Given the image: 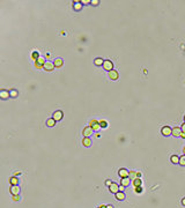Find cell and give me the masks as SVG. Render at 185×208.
I'll return each instance as SVG.
<instances>
[{
  "label": "cell",
  "instance_id": "obj_11",
  "mask_svg": "<svg viewBox=\"0 0 185 208\" xmlns=\"http://www.w3.org/2000/svg\"><path fill=\"white\" fill-rule=\"evenodd\" d=\"M53 65H54L56 68H60V67H63V65H64V60H63L61 58H56L54 61H53Z\"/></svg>",
  "mask_w": 185,
  "mask_h": 208
},
{
  "label": "cell",
  "instance_id": "obj_37",
  "mask_svg": "<svg viewBox=\"0 0 185 208\" xmlns=\"http://www.w3.org/2000/svg\"><path fill=\"white\" fill-rule=\"evenodd\" d=\"M181 138H182V139H185V132H182Z\"/></svg>",
  "mask_w": 185,
  "mask_h": 208
},
{
  "label": "cell",
  "instance_id": "obj_2",
  "mask_svg": "<svg viewBox=\"0 0 185 208\" xmlns=\"http://www.w3.org/2000/svg\"><path fill=\"white\" fill-rule=\"evenodd\" d=\"M82 134H83V138H90L91 134H94V129L91 128L90 126H87V127L83 128Z\"/></svg>",
  "mask_w": 185,
  "mask_h": 208
},
{
  "label": "cell",
  "instance_id": "obj_41",
  "mask_svg": "<svg viewBox=\"0 0 185 208\" xmlns=\"http://www.w3.org/2000/svg\"><path fill=\"white\" fill-rule=\"evenodd\" d=\"M183 153H184V155H185V147H184V149H183Z\"/></svg>",
  "mask_w": 185,
  "mask_h": 208
},
{
  "label": "cell",
  "instance_id": "obj_9",
  "mask_svg": "<svg viewBox=\"0 0 185 208\" xmlns=\"http://www.w3.org/2000/svg\"><path fill=\"white\" fill-rule=\"evenodd\" d=\"M11 194H12V195H19V194H20L19 185H12L11 186Z\"/></svg>",
  "mask_w": 185,
  "mask_h": 208
},
{
  "label": "cell",
  "instance_id": "obj_1",
  "mask_svg": "<svg viewBox=\"0 0 185 208\" xmlns=\"http://www.w3.org/2000/svg\"><path fill=\"white\" fill-rule=\"evenodd\" d=\"M46 63V60L44 59L43 57H39L37 60L35 61V67L37 68V69H42V68L44 67V64Z\"/></svg>",
  "mask_w": 185,
  "mask_h": 208
},
{
  "label": "cell",
  "instance_id": "obj_7",
  "mask_svg": "<svg viewBox=\"0 0 185 208\" xmlns=\"http://www.w3.org/2000/svg\"><path fill=\"white\" fill-rule=\"evenodd\" d=\"M118 175H119L120 178H126V177H129L130 171L127 170V169H125V168H121V169L118 170Z\"/></svg>",
  "mask_w": 185,
  "mask_h": 208
},
{
  "label": "cell",
  "instance_id": "obj_28",
  "mask_svg": "<svg viewBox=\"0 0 185 208\" xmlns=\"http://www.w3.org/2000/svg\"><path fill=\"white\" fill-rule=\"evenodd\" d=\"M98 123L101 125V128H106L108 127V123L105 120H101V121H98Z\"/></svg>",
  "mask_w": 185,
  "mask_h": 208
},
{
  "label": "cell",
  "instance_id": "obj_20",
  "mask_svg": "<svg viewBox=\"0 0 185 208\" xmlns=\"http://www.w3.org/2000/svg\"><path fill=\"white\" fill-rule=\"evenodd\" d=\"M57 121L53 119V118H49L48 120H46V126H49V127H53L54 125H56Z\"/></svg>",
  "mask_w": 185,
  "mask_h": 208
},
{
  "label": "cell",
  "instance_id": "obj_35",
  "mask_svg": "<svg viewBox=\"0 0 185 208\" xmlns=\"http://www.w3.org/2000/svg\"><path fill=\"white\" fill-rule=\"evenodd\" d=\"M124 189H125V186H123V185L119 186V191H120V192H123V191H124Z\"/></svg>",
  "mask_w": 185,
  "mask_h": 208
},
{
  "label": "cell",
  "instance_id": "obj_27",
  "mask_svg": "<svg viewBox=\"0 0 185 208\" xmlns=\"http://www.w3.org/2000/svg\"><path fill=\"white\" fill-rule=\"evenodd\" d=\"M179 164H181L182 166H185V155H182L181 157H179Z\"/></svg>",
  "mask_w": 185,
  "mask_h": 208
},
{
  "label": "cell",
  "instance_id": "obj_21",
  "mask_svg": "<svg viewBox=\"0 0 185 208\" xmlns=\"http://www.w3.org/2000/svg\"><path fill=\"white\" fill-rule=\"evenodd\" d=\"M94 64L96 65V66H103V64H104V59H102V58H96L94 60Z\"/></svg>",
  "mask_w": 185,
  "mask_h": 208
},
{
  "label": "cell",
  "instance_id": "obj_32",
  "mask_svg": "<svg viewBox=\"0 0 185 208\" xmlns=\"http://www.w3.org/2000/svg\"><path fill=\"white\" fill-rule=\"evenodd\" d=\"M96 123H97V120H96V119H90V120H89V126L96 124Z\"/></svg>",
  "mask_w": 185,
  "mask_h": 208
},
{
  "label": "cell",
  "instance_id": "obj_17",
  "mask_svg": "<svg viewBox=\"0 0 185 208\" xmlns=\"http://www.w3.org/2000/svg\"><path fill=\"white\" fill-rule=\"evenodd\" d=\"M115 195H116V199H117L118 201H123V200H125V194H124V192H120V191H119V192L118 193H116V194H115Z\"/></svg>",
  "mask_w": 185,
  "mask_h": 208
},
{
  "label": "cell",
  "instance_id": "obj_15",
  "mask_svg": "<svg viewBox=\"0 0 185 208\" xmlns=\"http://www.w3.org/2000/svg\"><path fill=\"white\" fill-rule=\"evenodd\" d=\"M130 184H131V179H130L129 177H126V178H121V180H120V185H123V186H129Z\"/></svg>",
  "mask_w": 185,
  "mask_h": 208
},
{
  "label": "cell",
  "instance_id": "obj_3",
  "mask_svg": "<svg viewBox=\"0 0 185 208\" xmlns=\"http://www.w3.org/2000/svg\"><path fill=\"white\" fill-rule=\"evenodd\" d=\"M161 133H162L164 136H169V135H171L172 134V128L170 127V126H163L162 127V129H161Z\"/></svg>",
  "mask_w": 185,
  "mask_h": 208
},
{
  "label": "cell",
  "instance_id": "obj_23",
  "mask_svg": "<svg viewBox=\"0 0 185 208\" xmlns=\"http://www.w3.org/2000/svg\"><path fill=\"white\" fill-rule=\"evenodd\" d=\"M170 161L171 163H174V164H179V157L177 155H172L170 157Z\"/></svg>",
  "mask_w": 185,
  "mask_h": 208
},
{
  "label": "cell",
  "instance_id": "obj_8",
  "mask_svg": "<svg viewBox=\"0 0 185 208\" xmlns=\"http://www.w3.org/2000/svg\"><path fill=\"white\" fill-rule=\"evenodd\" d=\"M54 68H56V67H54L53 63L46 60V63L44 64V67H43V69H45V71H48V72H51V71H53Z\"/></svg>",
  "mask_w": 185,
  "mask_h": 208
},
{
  "label": "cell",
  "instance_id": "obj_42",
  "mask_svg": "<svg viewBox=\"0 0 185 208\" xmlns=\"http://www.w3.org/2000/svg\"><path fill=\"white\" fill-rule=\"evenodd\" d=\"M184 123H185V116H184Z\"/></svg>",
  "mask_w": 185,
  "mask_h": 208
},
{
  "label": "cell",
  "instance_id": "obj_12",
  "mask_svg": "<svg viewBox=\"0 0 185 208\" xmlns=\"http://www.w3.org/2000/svg\"><path fill=\"white\" fill-rule=\"evenodd\" d=\"M0 97L2 99H7L11 97V95H9V90H6V89H1L0 91Z\"/></svg>",
  "mask_w": 185,
  "mask_h": 208
},
{
  "label": "cell",
  "instance_id": "obj_4",
  "mask_svg": "<svg viewBox=\"0 0 185 208\" xmlns=\"http://www.w3.org/2000/svg\"><path fill=\"white\" fill-rule=\"evenodd\" d=\"M108 75H109V79H111L112 81H116V80H118V78H119V73H118V71H116V69H112V71L108 72Z\"/></svg>",
  "mask_w": 185,
  "mask_h": 208
},
{
  "label": "cell",
  "instance_id": "obj_22",
  "mask_svg": "<svg viewBox=\"0 0 185 208\" xmlns=\"http://www.w3.org/2000/svg\"><path fill=\"white\" fill-rule=\"evenodd\" d=\"M129 178L131 180H134L135 178H138V171H130Z\"/></svg>",
  "mask_w": 185,
  "mask_h": 208
},
{
  "label": "cell",
  "instance_id": "obj_14",
  "mask_svg": "<svg viewBox=\"0 0 185 208\" xmlns=\"http://www.w3.org/2000/svg\"><path fill=\"white\" fill-rule=\"evenodd\" d=\"M181 134H182L181 127H174V128H172V134H171V135H174L175 138H176V136H181Z\"/></svg>",
  "mask_w": 185,
  "mask_h": 208
},
{
  "label": "cell",
  "instance_id": "obj_34",
  "mask_svg": "<svg viewBox=\"0 0 185 208\" xmlns=\"http://www.w3.org/2000/svg\"><path fill=\"white\" fill-rule=\"evenodd\" d=\"M13 200H14V201H19L20 200V194H19V195H13Z\"/></svg>",
  "mask_w": 185,
  "mask_h": 208
},
{
  "label": "cell",
  "instance_id": "obj_40",
  "mask_svg": "<svg viewBox=\"0 0 185 208\" xmlns=\"http://www.w3.org/2000/svg\"><path fill=\"white\" fill-rule=\"evenodd\" d=\"M98 208H106V206H104V205H102V206H100Z\"/></svg>",
  "mask_w": 185,
  "mask_h": 208
},
{
  "label": "cell",
  "instance_id": "obj_38",
  "mask_svg": "<svg viewBox=\"0 0 185 208\" xmlns=\"http://www.w3.org/2000/svg\"><path fill=\"white\" fill-rule=\"evenodd\" d=\"M182 205H183V206H185V198H183V199H182Z\"/></svg>",
  "mask_w": 185,
  "mask_h": 208
},
{
  "label": "cell",
  "instance_id": "obj_10",
  "mask_svg": "<svg viewBox=\"0 0 185 208\" xmlns=\"http://www.w3.org/2000/svg\"><path fill=\"white\" fill-rule=\"evenodd\" d=\"M109 191L111 193H113V194H116V193L119 192V185L116 184V183H112V185L109 187Z\"/></svg>",
  "mask_w": 185,
  "mask_h": 208
},
{
  "label": "cell",
  "instance_id": "obj_30",
  "mask_svg": "<svg viewBox=\"0 0 185 208\" xmlns=\"http://www.w3.org/2000/svg\"><path fill=\"white\" fill-rule=\"evenodd\" d=\"M98 4H100V1H98V0H91V1H90L91 6H97Z\"/></svg>",
  "mask_w": 185,
  "mask_h": 208
},
{
  "label": "cell",
  "instance_id": "obj_6",
  "mask_svg": "<svg viewBox=\"0 0 185 208\" xmlns=\"http://www.w3.org/2000/svg\"><path fill=\"white\" fill-rule=\"evenodd\" d=\"M63 117H64V113H63V111H60V110H58V111H54L53 112V119L56 121H59L63 119Z\"/></svg>",
  "mask_w": 185,
  "mask_h": 208
},
{
  "label": "cell",
  "instance_id": "obj_5",
  "mask_svg": "<svg viewBox=\"0 0 185 208\" xmlns=\"http://www.w3.org/2000/svg\"><path fill=\"white\" fill-rule=\"evenodd\" d=\"M103 68L105 69V71H108V72H110V71H112L113 69V64L111 60H104V64H103Z\"/></svg>",
  "mask_w": 185,
  "mask_h": 208
},
{
  "label": "cell",
  "instance_id": "obj_31",
  "mask_svg": "<svg viewBox=\"0 0 185 208\" xmlns=\"http://www.w3.org/2000/svg\"><path fill=\"white\" fill-rule=\"evenodd\" d=\"M112 183H113V182H111L110 179H106V180H105V185L108 186V187H110V186L112 185Z\"/></svg>",
  "mask_w": 185,
  "mask_h": 208
},
{
  "label": "cell",
  "instance_id": "obj_39",
  "mask_svg": "<svg viewBox=\"0 0 185 208\" xmlns=\"http://www.w3.org/2000/svg\"><path fill=\"white\" fill-rule=\"evenodd\" d=\"M106 208H113V206H112V205H108V206H106Z\"/></svg>",
  "mask_w": 185,
  "mask_h": 208
},
{
  "label": "cell",
  "instance_id": "obj_29",
  "mask_svg": "<svg viewBox=\"0 0 185 208\" xmlns=\"http://www.w3.org/2000/svg\"><path fill=\"white\" fill-rule=\"evenodd\" d=\"M134 192H135V193H142V186H139V187H134Z\"/></svg>",
  "mask_w": 185,
  "mask_h": 208
},
{
  "label": "cell",
  "instance_id": "obj_13",
  "mask_svg": "<svg viewBox=\"0 0 185 208\" xmlns=\"http://www.w3.org/2000/svg\"><path fill=\"white\" fill-rule=\"evenodd\" d=\"M82 7H83V5L81 4V1H74V2H73V8H74V11L80 12L81 9H82Z\"/></svg>",
  "mask_w": 185,
  "mask_h": 208
},
{
  "label": "cell",
  "instance_id": "obj_26",
  "mask_svg": "<svg viewBox=\"0 0 185 208\" xmlns=\"http://www.w3.org/2000/svg\"><path fill=\"white\" fill-rule=\"evenodd\" d=\"M31 58H33L35 61L37 60L38 58H39V53H38V51H34V52L31 53Z\"/></svg>",
  "mask_w": 185,
  "mask_h": 208
},
{
  "label": "cell",
  "instance_id": "obj_18",
  "mask_svg": "<svg viewBox=\"0 0 185 208\" xmlns=\"http://www.w3.org/2000/svg\"><path fill=\"white\" fill-rule=\"evenodd\" d=\"M82 144L84 146V147H90V146H91L90 138H83V139H82Z\"/></svg>",
  "mask_w": 185,
  "mask_h": 208
},
{
  "label": "cell",
  "instance_id": "obj_25",
  "mask_svg": "<svg viewBox=\"0 0 185 208\" xmlns=\"http://www.w3.org/2000/svg\"><path fill=\"white\" fill-rule=\"evenodd\" d=\"M91 128L94 129V132H98V131H100V129H101V125H100V123H96V124H94V125H91L90 126Z\"/></svg>",
  "mask_w": 185,
  "mask_h": 208
},
{
  "label": "cell",
  "instance_id": "obj_36",
  "mask_svg": "<svg viewBox=\"0 0 185 208\" xmlns=\"http://www.w3.org/2000/svg\"><path fill=\"white\" fill-rule=\"evenodd\" d=\"M181 128H182V132H185V123H184L183 125H182V127H181Z\"/></svg>",
  "mask_w": 185,
  "mask_h": 208
},
{
  "label": "cell",
  "instance_id": "obj_33",
  "mask_svg": "<svg viewBox=\"0 0 185 208\" xmlns=\"http://www.w3.org/2000/svg\"><path fill=\"white\" fill-rule=\"evenodd\" d=\"M90 1H91V0H82V1H81V4H82V5H88V4H90Z\"/></svg>",
  "mask_w": 185,
  "mask_h": 208
},
{
  "label": "cell",
  "instance_id": "obj_16",
  "mask_svg": "<svg viewBox=\"0 0 185 208\" xmlns=\"http://www.w3.org/2000/svg\"><path fill=\"white\" fill-rule=\"evenodd\" d=\"M132 185L134 187H139V186H142V180L140 178H135L134 180H132Z\"/></svg>",
  "mask_w": 185,
  "mask_h": 208
},
{
  "label": "cell",
  "instance_id": "obj_19",
  "mask_svg": "<svg viewBox=\"0 0 185 208\" xmlns=\"http://www.w3.org/2000/svg\"><path fill=\"white\" fill-rule=\"evenodd\" d=\"M9 183H11V185H19V178L13 176L9 178Z\"/></svg>",
  "mask_w": 185,
  "mask_h": 208
},
{
  "label": "cell",
  "instance_id": "obj_24",
  "mask_svg": "<svg viewBox=\"0 0 185 208\" xmlns=\"http://www.w3.org/2000/svg\"><path fill=\"white\" fill-rule=\"evenodd\" d=\"M9 95H11L12 98H15V97H17V95H19V91L16 90V89H11V90H9Z\"/></svg>",
  "mask_w": 185,
  "mask_h": 208
}]
</instances>
